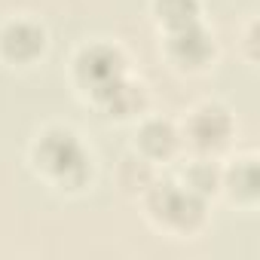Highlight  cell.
<instances>
[{"mask_svg": "<svg viewBox=\"0 0 260 260\" xmlns=\"http://www.w3.org/2000/svg\"><path fill=\"white\" fill-rule=\"evenodd\" d=\"M37 162L61 178V181H83L86 175V156H83V147L77 144V138L71 132H61V128H52L46 132L37 144Z\"/></svg>", "mask_w": 260, "mask_h": 260, "instance_id": "6da1fadb", "label": "cell"}, {"mask_svg": "<svg viewBox=\"0 0 260 260\" xmlns=\"http://www.w3.org/2000/svg\"><path fill=\"white\" fill-rule=\"evenodd\" d=\"M156 10H159V19L172 31H178V28H187V25L196 22L199 4H196V0H159Z\"/></svg>", "mask_w": 260, "mask_h": 260, "instance_id": "52a82bcc", "label": "cell"}, {"mask_svg": "<svg viewBox=\"0 0 260 260\" xmlns=\"http://www.w3.org/2000/svg\"><path fill=\"white\" fill-rule=\"evenodd\" d=\"M230 135V116L220 107H202L193 116V138L199 147H217Z\"/></svg>", "mask_w": 260, "mask_h": 260, "instance_id": "8992f818", "label": "cell"}, {"mask_svg": "<svg viewBox=\"0 0 260 260\" xmlns=\"http://www.w3.org/2000/svg\"><path fill=\"white\" fill-rule=\"evenodd\" d=\"M141 144L153 153V156H166V153H172V147H175V128L169 125V122H150V125H144V132H141Z\"/></svg>", "mask_w": 260, "mask_h": 260, "instance_id": "ba28073f", "label": "cell"}, {"mask_svg": "<svg viewBox=\"0 0 260 260\" xmlns=\"http://www.w3.org/2000/svg\"><path fill=\"white\" fill-rule=\"evenodd\" d=\"M172 52H175L178 61L196 68V64H202V61L208 58L211 40H208V34H205L202 28H196V22H193V25L175 31V37H172Z\"/></svg>", "mask_w": 260, "mask_h": 260, "instance_id": "5b68a950", "label": "cell"}, {"mask_svg": "<svg viewBox=\"0 0 260 260\" xmlns=\"http://www.w3.org/2000/svg\"><path fill=\"white\" fill-rule=\"evenodd\" d=\"M80 77L98 98H104L119 80H122V61L107 46H92L80 55Z\"/></svg>", "mask_w": 260, "mask_h": 260, "instance_id": "7a4b0ae2", "label": "cell"}, {"mask_svg": "<svg viewBox=\"0 0 260 260\" xmlns=\"http://www.w3.org/2000/svg\"><path fill=\"white\" fill-rule=\"evenodd\" d=\"M214 181H217V175H214V169H208V166H199V169L190 172V190H193V193L214 190Z\"/></svg>", "mask_w": 260, "mask_h": 260, "instance_id": "9c48e42d", "label": "cell"}, {"mask_svg": "<svg viewBox=\"0 0 260 260\" xmlns=\"http://www.w3.org/2000/svg\"><path fill=\"white\" fill-rule=\"evenodd\" d=\"M153 211L166 220V223H172V226H193L199 217H202V199H199V193H193L190 187L187 190H178V187H166V190H159L156 193V199H153Z\"/></svg>", "mask_w": 260, "mask_h": 260, "instance_id": "3957f363", "label": "cell"}, {"mask_svg": "<svg viewBox=\"0 0 260 260\" xmlns=\"http://www.w3.org/2000/svg\"><path fill=\"white\" fill-rule=\"evenodd\" d=\"M43 49V31L31 22H16L4 31V52L16 61H31Z\"/></svg>", "mask_w": 260, "mask_h": 260, "instance_id": "277c9868", "label": "cell"}]
</instances>
